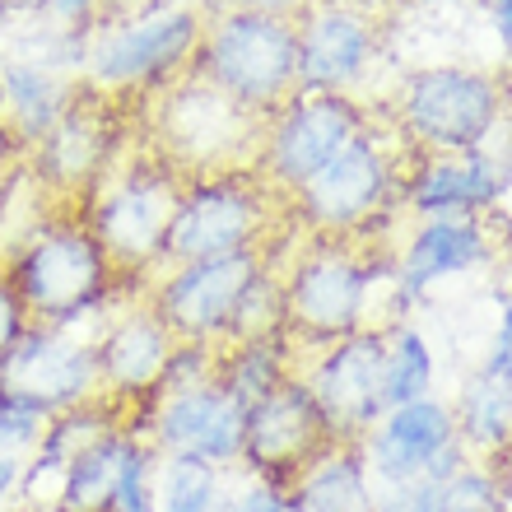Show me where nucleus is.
<instances>
[{
    "label": "nucleus",
    "mask_w": 512,
    "mask_h": 512,
    "mask_svg": "<svg viewBox=\"0 0 512 512\" xmlns=\"http://www.w3.org/2000/svg\"><path fill=\"white\" fill-rule=\"evenodd\" d=\"M284 345L308 354L410 317L391 275V238H303L280 252Z\"/></svg>",
    "instance_id": "f257e3e1"
},
{
    "label": "nucleus",
    "mask_w": 512,
    "mask_h": 512,
    "mask_svg": "<svg viewBox=\"0 0 512 512\" xmlns=\"http://www.w3.org/2000/svg\"><path fill=\"white\" fill-rule=\"evenodd\" d=\"M410 149L382 117L364 126L317 177L284 201L289 229L303 238H396L401 173Z\"/></svg>",
    "instance_id": "f03ea898"
},
{
    "label": "nucleus",
    "mask_w": 512,
    "mask_h": 512,
    "mask_svg": "<svg viewBox=\"0 0 512 512\" xmlns=\"http://www.w3.org/2000/svg\"><path fill=\"white\" fill-rule=\"evenodd\" d=\"M5 270L24 298L28 317L42 326L103 322L126 298L140 294L117 275L80 210H52L5 256Z\"/></svg>",
    "instance_id": "7ed1b4c3"
},
{
    "label": "nucleus",
    "mask_w": 512,
    "mask_h": 512,
    "mask_svg": "<svg viewBox=\"0 0 512 512\" xmlns=\"http://www.w3.org/2000/svg\"><path fill=\"white\" fill-rule=\"evenodd\" d=\"M512 112V80L503 66L433 61L410 66L378 103V117L410 154H475Z\"/></svg>",
    "instance_id": "20e7f679"
},
{
    "label": "nucleus",
    "mask_w": 512,
    "mask_h": 512,
    "mask_svg": "<svg viewBox=\"0 0 512 512\" xmlns=\"http://www.w3.org/2000/svg\"><path fill=\"white\" fill-rule=\"evenodd\" d=\"M182 187H187V177L135 140L131 154L80 205L89 233L131 289H145L168 266V229H173Z\"/></svg>",
    "instance_id": "39448f33"
},
{
    "label": "nucleus",
    "mask_w": 512,
    "mask_h": 512,
    "mask_svg": "<svg viewBox=\"0 0 512 512\" xmlns=\"http://www.w3.org/2000/svg\"><path fill=\"white\" fill-rule=\"evenodd\" d=\"M140 108H145L140 145L168 159L182 177L252 168L261 117L243 112L233 98L219 94L215 84H205L196 70L163 84L159 94L140 98Z\"/></svg>",
    "instance_id": "423d86ee"
},
{
    "label": "nucleus",
    "mask_w": 512,
    "mask_h": 512,
    "mask_svg": "<svg viewBox=\"0 0 512 512\" xmlns=\"http://www.w3.org/2000/svg\"><path fill=\"white\" fill-rule=\"evenodd\" d=\"M289 238L294 229L284 219V201L252 168L187 177L173 229H168V266L229 252H270Z\"/></svg>",
    "instance_id": "0eeeda50"
},
{
    "label": "nucleus",
    "mask_w": 512,
    "mask_h": 512,
    "mask_svg": "<svg viewBox=\"0 0 512 512\" xmlns=\"http://www.w3.org/2000/svg\"><path fill=\"white\" fill-rule=\"evenodd\" d=\"M205 33L201 5H149V10L103 19L89 33L80 80L108 98H149L177 75H187Z\"/></svg>",
    "instance_id": "6e6552de"
},
{
    "label": "nucleus",
    "mask_w": 512,
    "mask_h": 512,
    "mask_svg": "<svg viewBox=\"0 0 512 512\" xmlns=\"http://www.w3.org/2000/svg\"><path fill=\"white\" fill-rule=\"evenodd\" d=\"M191 70L215 84L243 112L266 122L284 98L298 89V33L294 19L261 10L205 14V33Z\"/></svg>",
    "instance_id": "1a4fd4ad"
},
{
    "label": "nucleus",
    "mask_w": 512,
    "mask_h": 512,
    "mask_svg": "<svg viewBox=\"0 0 512 512\" xmlns=\"http://www.w3.org/2000/svg\"><path fill=\"white\" fill-rule=\"evenodd\" d=\"M135 140H140V131L131 135L126 98H108L80 80V89L52 122V131L28 149L24 168L47 191V201L56 210H80L98 191V182L135 149Z\"/></svg>",
    "instance_id": "9d476101"
},
{
    "label": "nucleus",
    "mask_w": 512,
    "mask_h": 512,
    "mask_svg": "<svg viewBox=\"0 0 512 512\" xmlns=\"http://www.w3.org/2000/svg\"><path fill=\"white\" fill-rule=\"evenodd\" d=\"M378 117V103L354 94H289L261 122L252 173L280 201H289L308 177H317L354 135Z\"/></svg>",
    "instance_id": "9b49d317"
},
{
    "label": "nucleus",
    "mask_w": 512,
    "mask_h": 512,
    "mask_svg": "<svg viewBox=\"0 0 512 512\" xmlns=\"http://www.w3.org/2000/svg\"><path fill=\"white\" fill-rule=\"evenodd\" d=\"M289 243L270 247V252H229V256H210V261H187V266H163L140 289V298L159 312V322L173 331V340L219 350L229 340L233 312L252 289V280Z\"/></svg>",
    "instance_id": "f8f14e48"
},
{
    "label": "nucleus",
    "mask_w": 512,
    "mask_h": 512,
    "mask_svg": "<svg viewBox=\"0 0 512 512\" xmlns=\"http://www.w3.org/2000/svg\"><path fill=\"white\" fill-rule=\"evenodd\" d=\"M103 322H84V326L33 322L28 336L0 359V401H19L42 410V415H61V410H75V405L103 396L94 364V336L103 331Z\"/></svg>",
    "instance_id": "ddd939ff"
},
{
    "label": "nucleus",
    "mask_w": 512,
    "mask_h": 512,
    "mask_svg": "<svg viewBox=\"0 0 512 512\" xmlns=\"http://www.w3.org/2000/svg\"><path fill=\"white\" fill-rule=\"evenodd\" d=\"M298 33V94L364 98L368 75L387 56V14L312 0L294 19Z\"/></svg>",
    "instance_id": "4468645a"
},
{
    "label": "nucleus",
    "mask_w": 512,
    "mask_h": 512,
    "mask_svg": "<svg viewBox=\"0 0 512 512\" xmlns=\"http://www.w3.org/2000/svg\"><path fill=\"white\" fill-rule=\"evenodd\" d=\"M131 433L145 438L159 457H196L215 471H238L247 438V405H238L215 378L187 391L154 396L131 419Z\"/></svg>",
    "instance_id": "2eb2a0df"
},
{
    "label": "nucleus",
    "mask_w": 512,
    "mask_h": 512,
    "mask_svg": "<svg viewBox=\"0 0 512 512\" xmlns=\"http://www.w3.org/2000/svg\"><path fill=\"white\" fill-rule=\"evenodd\" d=\"M382 326L354 331V336L326 345V350L298 359V378L312 391L326 429L336 443H359L382 415H387V387H382Z\"/></svg>",
    "instance_id": "dca6fc26"
},
{
    "label": "nucleus",
    "mask_w": 512,
    "mask_h": 512,
    "mask_svg": "<svg viewBox=\"0 0 512 512\" xmlns=\"http://www.w3.org/2000/svg\"><path fill=\"white\" fill-rule=\"evenodd\" d=\"M331 447H336V438L326 429L312 391L294 373L280 391H270L266 401L247 410V438H243L238 475H252V480L289 489Z\"/></svg>",
    "instance_id": "f3484780"
},
{
    "label": "nucleus",
    "mask_w": 512,
    "mask_h": 512,
    "mask_svg": "<svg viewBox=\"0 0 512 512\" xmlns=\"http://www.w3.org/2000/svg\"><path fill=\"white\" fill-rule=\"evenodd\" d=\"M177 340L173 331L159 322V312L135 294L112 312L103 331L94 336V364H98V391L117 401L126 415H140L145 405H154L163 387V373L173 364ZM126 419V424H131Z\"/></svg>",
    "instance_id": "a211bd4d"
},
{
    "label": "nucleus",
    "mask_w": 512,
    "mask_h": 512,
    "mask_svg": "<svg viewBox=\"0 0 512 512\" xmlns=\"http://www.w3.org/2000/svg\"><path fill=\"white\" fill-rule=\"evenodd\" d=\"M499 229L489 219H405L391 238V275L401 303H419L433 284L494 266Z\"/></svg>",
    "instance_id": "6ab92c4d"
},
{
    "label": "nucleus",
    "mask_w": 512,
    "mask_h": 512,
    "mask_svg": "<svg viewBox=\"0 0 512 512\" xmlns=\"http://www.w3.org/2000/svg\"><path fill=\"white\" fill-rule=\"evenodd\" d=\"M457 438L452 405L443 396H424L410 405H391L387 415L359 438L373 489H410L429 480V466Z\"/></svg>",
    "instance_id": "aec40b11"
},
{
    "label": "nucleus",
    "mask_w": 512,
    "mask_h": 512,
    "mask_svg": "<svg viewBox=\"0 0 512 512\" xmlns=\"http://www.w3.org/2000/svg\"><path fill=\"white\" fill-rule=\"evenodd\" d=\"M503 191L471 154H410L401 173V219H489Z\"/></svg>",
    "instance_id": "412c9836"
},
{
    "label": "nucleus",
    "mask_w": 512,
    "mask_h": 512,
    "mask_svg": "<svg viewBox=\"0 0 512 512\" xmlns=\"http://www.w3.org/2000/svg\"><path fill=\"white\" fill-rule=\"evenodd\" d=\"M75 89H80V80L52 70L38 56H0V117L14 126V135L28 149L52 131V122L66 112Z\"/></svg>",
    "instance_id": "4be33fe9"
},
{
    "label": "nucleus",
    "mask_w": 512,
    "mask_h": 512,
    "mask_svg": "<svg viewBox=\"0 0 512 512\" xmlns=\"http://www.w3.org/2000/svg\"><path fill=\"white\" fill-rule=\"evenodd\" d=\"M289 512H378V489L359 443H336L284 489Z\"/></svg>",
    "instance_id": "5701e85b"
},
{
    "label": "nucleus",
    "mask_w": 512,
    "mask_h": 512,
    "mask_svg": "<svg viewBox=\"0 0 512 512\" xmlns=\"http://www.w3.org/2000/svg\"><path fill=\"white\" fill-rule=\"evenodd\" d=\"M452 424L475 461H503L512 452V382L494 373H471L452 396Z\"/></svg>",
    "instance_id": "b1692460"
},
{
    "label": "nucleus",
    "mask_w": 512,
    "mask_h": 512,
    "mask_svg": "<svg viewBox=\"0 0 512 512\" xmlns=\"http://www.w3.org/2000/svg\"><path fill=\"white\" fill-rule=\"evenodd\" d=\"M131 452H135L131 429H108L103 438L80 447V452L66 461V480H61L56 512H108Z\"/></svg>",
    "instance_id": "393cba45"
},
{
    "label": "nucleus",
    "mask_w": 512,
    "mask_h": 512,
    "mask_svg": "<svg viewBox=\"0 0 512 512\" xmlns=\"http://www.w3.org/2000/svg\"><path fill=\"white\" fill-rule=\"evenodd\" d=\"M294 368V350L284 340H233L215 350V382L247 410L280 391L294 378Z\"/></svg>",
    "instance_id": "a878e982"
},
{
    "label": "nucleus",
    "mask_w": 512,
    "mask_h": 512,
    "mask_svg": "<svg viewBox=\"0 0 512 512\" xmlns=\"http://www.w3.org/2000/svg\"><path fill=\"white\" fill-rule=\"evenodd\" d=\"M382 387H387V410L391 405H410L433 396V382H438V364H433V345L429 336L419 331L410 317L382 326Z\"/></svg>",
    "instance_id": "bb28decb"
},
{
    "label": "nucleus",
    "mask_w": 512,
    "mask_h": 512,
    "mask_svg": "<svg viewBox=\"0 0 512 512\" xmlns=\"http://www.w3.org/2000/svg\"><path fill=\"white\" fill-rule=\"evenodd\" d=\"M233 471H215L196 457H159V512H224Z\"/></svg>",
    "instance_id": "cd10ccee"
},
{
    "label": "nucleus",
    "mask_w": 512,
    "mask_h": 512,
    "mask_svg": "<svg viewBox=\"0 0 512 512\" xmlns=\"http://www.w3.org/2000/svg\"><path fill=\"white\" fill-rule=\"evenodd\" d=\"M433 512H512V471L494 461H471L433 489Z\"/></svg>",
    "instance_id": "c85d7f7f"
},
{
    "label": "nucleus",
    "mask_w": 512,
    "mask_h": 512,
    "mask_svg": "<svg viewBox=\"0 0 512 512\" xmlns=\"http://www.w3.org/2000/svg\"><path fill=\"white\" fill-rule=\"evenodd\" d=\"M284 340V289H280V256L270 261L261 275L252 280V289L243 294L238 312H233L229 340Z\"/></svg>",
    "instance_id": "c756f323"
},
{
    "label": "nucleus",
    "mask_w": 512,
    "mask_h": 512,
    "mask_svg": "<svg viewBox=\"0 0 512 512\" xmlns=\"http://www.w3.org/2000/svg\"><path fill=\"white\" fill-rule=\"evenodd\" d=\"M108 512H159V452L145 438H135V452L126 457Z\"/></svg>",
    "instance_id": "7c9ffc66"
},
{
    "label": "nucleus",
    "mask_w": 512,
    "mask_h": 512,
    "mask_svg": "<svg viewBox=\"0 0 512 512\" xmlns=\"http://www.w3.org/2000/svg\"><path fill=\"white\" fill-rule=\"evenodd\" d=\"M42 410L19 401H0V457H28L33 447L42 443V429H47Z\"/></svg>",
    "instance_id": "2f4dec72"
},
{
    "label": "nucleus",
    "mask_w": 512,
    "mask_h": 512,
    "mask_svg": "<svg viewBox=\"0 0 512 512\" xmlns=\"http://www.w3.org/2000/svg\"><path fill=\"white\" fill-rule=\"evenodd\" d=\"M471 159L480 163L489 177H494V187H499L503 201H508V191H512V112L485 135V145L475 149Z\"/></svg>",
    "instance_id": "473e14b6"
},
{
    "label": "nucleus",
    "mask_w": 512,
    "mask_h": 512,
    "mask_svg": "<svg viewBox=\"0 0 512 512\" xmlns=\"http://www.w3.org/2000/svg\"><path fill=\"white\" fill-rule=\"evenodd\" d=\"M38 19L61 33H94L103 24V0H42Z\"/></svg>",
    "instance_id": "72a5a7b5"
},
{
    "label": "nucleus",
    "mask_w": 512,
    "mask_h": 512,
    "mask_svg": "<svg viewBox=\"0 0 512 512\" xmlns=\"http://www.w3.org/2000/svg\"><path fill=\"white\" fill-rule=\"evenodd\" d=\"M28 326H33V317H28L24 298H19V289H14V280H10V270L0 261V359L28 336Z\"/></svg>",
    "instance_id": "f704fd0d"
},
{
    "label": "nucleus",
    "mask_w": 512,
    "mask_h": 512,
    "mask_svg": "<svg viewBox=\"0 0 512 512\" xmlns=\"http://www.w3.org/2000/svg\"><path fill=\"white\" fill-rule=\"evenodd\" d=\"M224 512H289L280 485H266V480H252V475L233 471V489H229V508Z\"/></svg>",
    "instance_id": "c9c22d12"
},
{
    "label": "nucleus",
    "mask_w": 512,
    "mask_h": 512,
    "mask_svg": "<svg viewBox=\"0 0 512 512\" xmlns=\"http://www.w3.org/2000/svg\"><path fill=\"white\" fill-rule=\"evenodd\" d=\"M485 373H494V378H508L512 382V289L508 298H503V308H499V326H494V340H489V350H485Z\"/></svg>",
    "instance_id": "e433bc0d"
},
{
    "label": "nucleus",
    "mask_w": 512,
    "mask_h": 512,
    "mask_svg": "<svg viewBox=\"0 0 512 512\" xmlns=\"http://www.w3.org/2000/svg\"><path fill=\"white\" fill-rule=\"evenodd\" d=\"M201 14H219V10H261V14H280V19H298L312 0H196Z\"/></svg>",
    "instance_id": "4c0bfd02"
},
{
    "label": "nucleus",
    "mask_w": 512,
    "mask_h": 512,
    "mask_svg": "<svg viewBox=\"0 0 512 512\" xmlns=\"http://www.w3.org/2000/svg\"><path fill=\"white\" fill-rule=\"evenodd\" d=\"M378 512H433V485L378 489Z\"/></svg>",
    "instance_id": "58836bf2"
},
{
    "label": "nucleus",
    "mask_w": 512,
    "mask_h": 512,
    "mask_svg": "<svg viewBox=\"0 0 512 512\" xmlns=\"http://www.w3.org/2000/svg\"><path fill=\"white\" fill-rule=\"evenodd\" d=\"M24 159H28V145L14 135V126L0 117V187H5L19 168H24Z\"/></svg>",
    "instance_id": "ea45409f"
},
{
    "label": "nucleus",
    "mask_w": 512,
    "mask_h": 512,
    "mask_svg": "<svg viewBox=\"0 0 512 512\" xmlns=\"http://www.w3.org/2000/svg\"><path fill=\"white\" fill-rule=\"evenodd\" d=\"M475 5H480V14L489 19V28H494L503 56H512V0H475Z\"/></svg>",
    "instance_id": "a19ab883"
},
{
    "label": "nucleus",
    "mask_w": 512,
    "mask_h": 512,
    "mask_svg": "<svg viewBox=\"0 0 512 512\" xmlns=\"http://www.w3.org/2000/svg\"><path fill=\"white\" fill-rule=\"evenodd\" d=\"M19 480H24V457H0V512L19 503Z\"/></svg>",
    "instance_id": "79ce46f5"
},
{
    "label": "nucleus",
    "mask_w": 512,
    "mask_h": 512,
    "mask_svg": "<svg viewBox=\"0 0 512 512\" xmlns=\"http://www.w3.org/2000/svg\"><path fill=\"white\" fill-rule=\"evenodd\" d=\"M42 0H0V19H38Z\"/></svg>",
    "instance_id": "37998d69"
},
{
    "label": "nucleus",
    "mask_w": 512,
    "mask_h": 512,
    "mask_svg": "<svg viewBox=\"0 0 512 512\" xmlns=\"http://www.w3.org/2000/svg\"><path fill=\"white\" fill-rule=\"evenodd\" d=\"M326 5H350V10H368V14H391L401 0H326Z\"/></svg>",
    "instance_id": "c03bdc74"
},
{
    "label": "nucleus",
    "mask_w": 512,
    "mask_h": 512,
    "mask_svg": "<svg viewBox=\"0 0 512 512\" xmlns=\"http://www.w3.org/2000/svg\"><path fill=\"white\" fill-rule=\"evenodd\" d=\"M503 75H508V80H512V56H503Z\"/></svg>",
    "instance_id": "a18cd8bd"
},
{
    "label": "nucleus",
    "mask_w": 512,
    "mask_h": 512,
    "mask_svg": "<svg viewBox=\"0 0 512 512\" xmlns=\"http://www.w3.org/2000/svg\"><path fill=\"white\" fill-rule=\"evenodd\" d=\"M19 512H56V508H19Z\"/></svg>",
    "instance_id": "49530a36"
},
{
    "label": "nucleus",
    "mask_w": 512,
    "mask_h": 512,
    "mask_svg": "<svg viewBox=\"0 0 512 512\" xmlns=\"http://www.w3.org/2000/svg\"><path fill=\"white\" fill-rule=\"evenodd\" d=\"M5 512H19V503H14V508H5Z\"/></svg>",
    "instance_id": "de8ad7c7"
}]
</instances>
